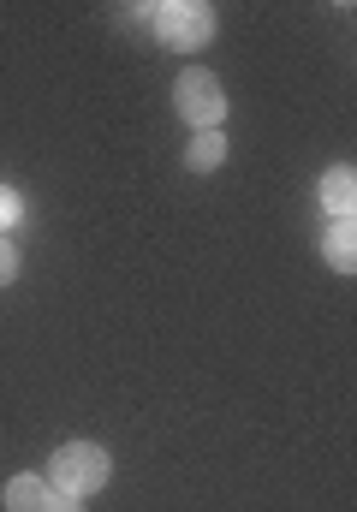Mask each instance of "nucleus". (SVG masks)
<instances>
[{
	"mask_svg": "<svg viewBox=\"0 0 357 512\" xmlns=\"http://www.w3.org/2000/svg\"><path fill=\"white\" fill-rule=\"evenodd\" d=\"M155 36L173 54H197V48L215 42V6H203V0H167V6H155Z\"/></svg>",
	"mask_w": 357,
	"mask_h": 512,
	"instance_id": "nucleus-1",
	"label": "nucleus"
},
{
	"mask_svg": "<svg viewBox=\"0 0 357 512\" xmlns=\"http://www.w3.org/2000/svg\"><path fill=\"white\" fill-rule=\"evenodd\" d=\"M108 477H114V465H108V453L96 441H66L54 453V489L78 495V501L96 495V489H108Z\"/></svg>",
	"mask_w": 357,
	"mask_h": 512,
	"instance_id": "nucleus-2",
	"label": "nucleus"
},
{
	"mask_svg": "<svg viewBox=\"0 0 357 512\" xmlns=\"http://www.w3.org/2000/svg\"><path fill=\"white\" fill-rule=\"evenodd\" d=\"M173 108L185 114V126L215 131L221 120H227V90H221L215 72H185V78L173 84Z\"/></svg>",
	"mask_w": 357,
	"mask_h": 512,
	"instance_id": "nucleus-3",
	"label": "nucleus"
},
{
	"mask_svg": "<svg viewBox=\"0 0 357 512\" xmlns=\"http://www.w3.org/2000/svg\"><path fill=\"white\" fill-rule=\"evenodd\" d=\"M322 203L334 221H352V203H357V173L352 167H328L322 173Z\"/></svg>",
	"mask_w": 357,
	"mask_h": 512,
	"instance_id": "nucleus-4",
	"label": "nucleus"
},
{
	"mask_svg": "<svg viewBox=\"0 0 357 512\" xmlns=\"http://www.w3.org/2000/svg\"><path fill=\"white\" fill-rule=\"evenodd\" d=\"M322 251H328V262H334L340 274H352V268H357V233H352V221H334V227H328V239H322Z\"/></svg>",
	"mask_w": 357,
	"mask_h": 512,
	"instance_id": "nucleus-5",
	"label": "nucleus"
},
{
	"mask_svg": "<svg viewBox=\"0 0 357 512\" xmlns=\"http://www.w3.org/2000/svg\"><path fill=\"white\" fill-rule=\"evenodd\" d=\"M185 161H191L197 173H215V167L227 161V137H221V131H197L191 149H185Z\"/></svg>",
	"mask_w": 357,
	"mask_h": 512,
	"instance_id": "nucleus-6",
	"label": "nucleus"
},
{
	"mask_svg": "<svg viewBox=\"0 0 357 512\" xmlns=\"http://www.w3.org/2000/svg\"><path fill=\"white\" fill-rule=\"evenodd\" d=\"M42 501H48L42 477H12L6 483V512H42Z\"/></svg>",
	"mask_w": 357,
	"mask_h": 512,
	"instance_id": "nucleus-7",
	"label": "nucleus"
},
{
	"mask_svg": "<svg viewBox=\"0 0 357 512\" xmlns=\"http://www.w3.org/2000/svg\"><path fill=\"white\" fill-rule=\"evenodd\" d=\"M42 512H84V501H78V495H66V489H48Z\"/></svg>",
	"mask_w": 357,
	"mask_h": 512,
	"instance_id": "nucleus-8",
	"label": "nucleus"
},
{
	"mask_svg": "<svg viewBox=\"0 0 357 512\" xmlns=\"http://www.w3.org/2000/svg\"><path fill=\"white\" fill-rule=\"evenodd\" d=\"M18 209H24V203H18V197H12V191L0 185V239H6V227L18 221Z\"/></svg>",
	"mask_w": 357,
	"mask_h": 512,
	"instance_id": "nucleus-9",
	"label": "nucleus"
},
{
	"mask_svg": "<svg viewBox=\"0 0 357 512\" xmlns=\"http://www.w3.org/2000/svg\"><path fill=\"white\" fill-rule=\"evenodd\" d=\"M18 274V251H12V239H0V286Z\"/></svg>",
	"mask_w": 357,
	"mask_h": 512,
	"instance_id": "nucleus-10",
	"label": "nucleus"
}]
</instances>
